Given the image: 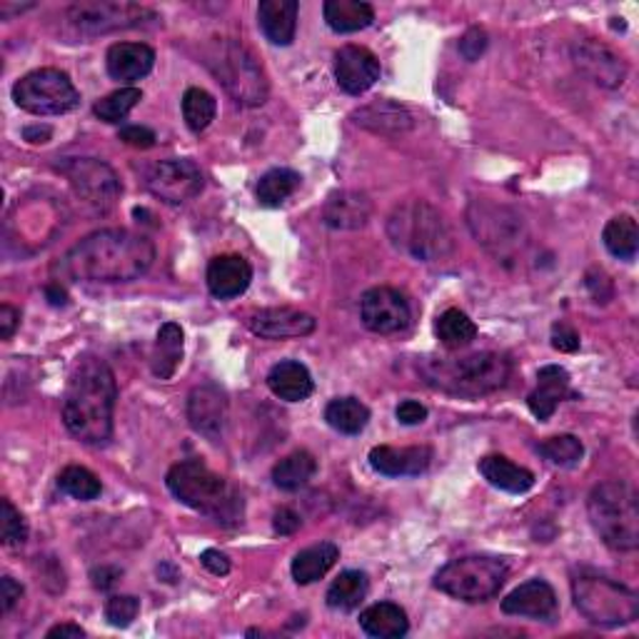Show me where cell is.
<instances>
[{
	"mask_svg": "<svg viewBox=\"0 0 639 639\" xmlns=\"http://www.w3.org/2000/svg\"><path fill=\"white\" fill-rule=\"evenodd\" d=\"M585 285L587 290L592 292L594 302H610L612 296H615V285H612L610 275L602 271H590L585 275Z\"/></svg>",
	"mask_w": 639,
	"mask_h": 639,
	"instance_id": "bcb514c9",
	"label": "cell"
},
{
	"mask_svg": "<svg viewBox=\"0 0 639 639\" xmlns=\"http://www.w3.org/2000/svg\"><path fill=\"white\" fill-rule=\"evenodd\" d=\"M317 473V462L308 450H298L292 455L283 458L273 467V483L285 492H296L300 487H305L310 479Z\"/></svg>",
	"mask_w": 639,
	"mask_h": 639,
	"instance_id": "836d02e7",
	"label": "cell"
},
{
	"mask_svg": "<svg viewBox=\"0 0 639 639\" xmlns=\"http://www.w3.org/2000/svg\"><path fill=\"white\" fill-rule=\"evenodd\" d=\"M200 562H203V567L208 572H213V575H217V577L228 575L230 572V560L225 557L221 550H205L203 554H200Z\"/></svg>",
	"mask_w": 639,
	"mask_h": 639,
	"instance_id": "f5cc1de1",
	"label": "cell"
},
{
	"mask_svg": "<svg viewBox=\"0 0 639 639\" xmlns=\"http://www.w3.org/2000/svg\"><path fill=\"white\" fill-rule=\"evenodd\" d=\"M569 394V373L560 365H548L537 373V388L529 392L527 405L537 419H550L562 400Z\"/></svg>",
	"mask_w": 639,
	"mask_h": 639,
	"instance_id": "484cf974",
	"label": "cell"
},
{
	"mask_svg": "<svg viewBox=\"0 0 639 639\" xmlns=\"http://www.w3.org/2000/svg\"><path fill=\"white\" fill-rule=\"evenodd\" d=\"M148 190L167 205H185L203 190V173L188 158H173L158 163L148 173Z\"/></svg>",
	"mask_w": 639,
	"mask_h": 639,
	"instance_id": "5bb4252c",
	"label": "cell"
},
{
	"mask_svg": "<svg viewBox=\"0 0 639 639\" xmlns=\"http://www.w3.org/2000/svg\"><path fill=\"white\" fill-rule=\"evenodd\" d=\"M46 298H48L50 305H55V308L68 305V296H65V290L61 288V283L46 285Z\"/></svg>",
	"mask_w": 639,
	"mask_h": 639,
	"instance_id": "91938a15",
	"label": "cell"
},
{
	"mask_svg": "<svg viewBox=\"0 0 639 639\" xmlns=\"http://www.w3.org/2000/svg\"><path fill=\"white\" fill-rule=\"evenodd\" d=\"M433 462V450L419 444V448H390L380 444L369 452V465L375 473L385 477H415L423 475Z\"/></svg>",
	"mask_w": 639,
	"mask_h": 639,
	"instance_id": "603a6c76",
	"label": "cell"
},
{
	"mask_svg": "<svg viewBox=\"0 0 639 639\" xmlns=\"http://www.w3.org/2000/svg\"><path fill=\"white\" fill-rule=\"evenodd\" d=\"M335 80L348 96H363L380 80V61L363 46H344L335 55Z\"/></svg>",
	"mask_w": 639,
	"mask_h": 639,
	"instance_id": "e0dca14e",
	"label": "cell"
},
{
	"mask_svg": "<svg viewBox=\"0 0 639 639\" xmlns=\"http://www.w3.org/2000/svg\"><path fill=\"white\" fill-rule=\"evenodd\" d=\"M575 607L587 622L600 627H622L639 617V594L602 575H577L572 579Z\"/></svg>",
	"mask_w": 639,
	"mask_h": 639,
	"instance_id": "ba28073f",
	"label": "cell"
},
{
	"mask_svg": "<svg viewBox=\"0 0 639 639\" xmlns=\"http://www.w3.org/2000/svg\"><path fill=\"white\" fill-rule=\"evenodd\" d=\"M352 121H355L360 128L375 133V136L388 138L402 136V133L412 130V125H415L408 108L394 103V100H373V103L358 108V111L352 113Z\"/></svg>",
	"mask_w": 639,
	"mask_h": 639,
	"instance_id": "44dd1931",
	"label": "cell"
},
{
	"mask_svg": "<svg viewBox=\"0 0 639 639\" xmlns=\"http://www.w3.org/2000/svg\"><path fill=\"white\" fill-rule=\"evenodd\" d=\"M602 242L610 250V255L619 260H635L639 248V228L632 215H617L604 225Z\"/></svg>",
	"mask_w": 639,
	"mask_h": 639,
	"instance_id": "d590c367",
	"label": "cell"
},
{
	"mask_svg": "<svg viewBox=\"0 0 639 639\" xmlns=\"http://www.w3.org/2000/svg\"><path fill=\"white\" fill-rule=\"evenodd\" d=\"M360 317L369 333L394 335L408 330L412 313L400 290L373 288L360 300Z\"/></svg>",
	"mask_w": 639,
	"mask_h": 639,
	"instance_id": "9a60e30c",
	"label": "cell"
},
{
	"mask_svg": "<svg viewBox=\"0 0 639 639\" xmlns=\"http://www.w3.org/2000/svg\"><path fill=\"white\" fill-rule=\"evenodd\" d=\"M367 590H369V579L365 572L348 569L342 572V575L330 585V590H327V604L340 612L358 610L367 597Z\"/></svg>",
	"mask_w": 639,
	"mask_h": 639,
	"instance_id": "e575fe53",
	"label": "cell"
},
{
	"mask_svg": "<svg viewBox=\"0 0 639 639\" xmlns=\"http://www.w3.org/2000/svg\"><path fill=\"white\" fill-rule=\"evenodd\" d=\"M190 427L200 435L215 440L228 423V398L217 385H200L188 398Z\"/></svg>",
	"mask_w": 639,
	"mask_h": 639,
	"instance_id": "d6986e66",
	"label": "cell"
},
{
	"mask_svg": "<svg viewBox=\"0 0 639 639\" xmlns=\"http://www.w3.org/2000/svg\"><path fill=\"white\" fill-rule=\"evenodd\" d=\"M46 637H48V639H55V637H73V639H80V637H86V629L78 627V625H71V622H68V625H58V627H53Z\"/></svg>",
	"mask_w": 639,
	"mask_h": 639,
	"instance_id": "6f0895ef",
	"label": "cell"
},
{
	"mask_svg": "<svg viewBox=\"0 0 639 639\" xmlns=\"http://www.w3.org/2000/svg\"><path fill=\"white\" fill-rule=\"evenodd\" d=\"M248 325L263 340H292L313 335L317 320L296 308H265L252 313Z\"/></svg>",
	"mask_w": 639,
	"mask_h": 639,
	"instance_id": "ac0fdd59",
	"label": "cell"
},
{
	"mask_svg": "<svg viewBox=\"0 0 639 639\" xmlns=\"http://www.w3.org/2000/svg\"><path fill=\"white\" fill-rule=\"evenodd\" d=\"M360 627H363L365 635L375 639H398L408 635L410 622L400 604L377 602L365 612H360Z\"/></svg>",
	"mask_w": 639,
	"mask_h": 639,
	"instance_id": "f1b7e54d",
	"label": "cell"
},
{
	"mask_svg": "<svg viewBox=\"0 0 639 639\" xmlns=\"http://www.w3.org/2000/svg\"><path fill=\"white\" fill-rule=\"evenodd\" d=\"M21 325V310L13 305H0V338L11 340L13 333L18 330Z\"/></svg>",
	"mask_w": 639,
	"mask_h": 639,
	"instance_id": "db71d44e",
	"label": "cell"
},
{
	"mask_svg": "<svg viewBox=\"0 0 639 639\" xmlns=\"http://www.w3.org/2000/svg\"><path fill=\"white\" fill-rule=\"evenodd\" d=\"M73 28L86 36H103L113 30H128L158 21V13L138 3H113V0H83L65 11Z\"/></svg>",
	"mask_w": 639,
	"mask_h": 639,
	"instance_id": "7c38bea8",
	"label": "cell"
},
{
	"mask_svg": "<svg viewBox=\"0 0 639 639\" xmlns=\"http://www.w3.org/2000/svg\"><path fill=\"white\" fill-rule=\"evenodd\" d=\"M58 487L68 494L73 500H80V502H90V500H98L100 492H103V485H100V479L90 473L88 467H80V465H68L63 469L61 475H58Z\"/></svg>",
	"mask_w": 639,
	"mask_h": 639,
	"instance_id": "60d3db41",
	"label": "cell"
},
{
	"mask_svg": "<svg viewBox=\"0 0 639 639\" xmlns=\"http://www.w3.org/2000/svg\"><path fill=\"white\" fill-rule=\"evenodd\" d=\"M298 0H263L258 5V21L265 38L275 46H290L298 30Z\"/></svg>",
	"mask_w": 639,
	"mask_h": 639,
	"instance_id": "4316f807",
	"label": "cell"
},
{
	"mask_svg": "<svg viewBox=\"0 0 639 639\" xmlns=\"http://www.w3.org/2000/svg\"><path fill=\"white\" fill-rule=\"evenodd\" d=\"M140 98L142 92L138 88H121L111 92V96H105L103 100H98V103L92 105V113L105 123H121L128 117L133 108L140 103Z\"/></svg>",
	"mask_w": 639,
	"mask_h": 639,
	"instance_id": "b9f144b4",
	"label": "cell"
},
{
	"mask_svg": "<svg viewBox=\"0 0 639 639\" xmlns=\"http://www.w3.org/2000/svg\"><path fill=\"white\" fill-rule=\"evenodd\" d=\"M208 288L215 298L230 300L250 288L252 267L240 255H217L208 265Z\"/></svg>",
	"mask_w": 639,
	"mask_h": 639,
	"instance_id": "cb8c5ba5",
	"label": "cell"
},
{
	"mask_svg": "<svg viewBox=\"0 0 639 639\" xmlns=\"http://www.w3.org/2000/svg\"><path fill=\"white\" fill-rule=\"evenodd\" d=\"M392 246L419 263H440L455 252V235L440 210L425 200H410L392 210L388 221Z\"/></svg>",
	"mask_w": 639,
	"mask_h": 639,
	"instance_id": "5b68a950",
	"label": "cell"
},
{
	"mask_svg": "<svg viewBox=\"0 0 639 639\" xmlns=\"http://www.w3.org/2000/svg\"><path fill=\"white\" fill-rule=\"evenodd\" d=\"M325 21L335 33H358L373 25L375 11L363 0H327L325 3Z\"/></svg>",
	"mask_w": 639,
	"mask_h": 639,
	"instance_id": "1f68e13d",
	"label": "cell"
},
{
	"mask_svg": "<svg viewBox=\"0 0 639 639\" xmlns=\"http://www.w3.org/2000/svg\"><path fill=\"white\" fill-rule=\"evenodd\" d=\"M587 512L594 532L607 548L632 552L639 548V508L637 492L627 483L610 479L597 485L587 498Z\"/></svg>",
	"mask_w": 639,
	"mask_h": 639,
	"instance_id": "52a82bcc",
	"label": "cell"
},
{
	"mask_svg": "<svg viewBox=\"0 0 639 639\" xmlns=\"http://www.w3.org/2000/svg\"><path fill=\"white\" fill-rule=\"evenodd\" d=\"M267 388L273 390L275 398L288 402H302L313 394L315 383L310 369L298 363V360H283V363H277L271 373H267Z\"/></svg>",
	"mask_w": 639,
	"mask_h": 639,
	"instance_id": "83f0119b",
	"label": "cell"
},
{
	"mask_svg": "<svg viewBox=\"0 0 639 639\" xmlns=\"http://www.w3.org/2000/svg\"><path fill=\"white\" fill-rule=\"evenodd\" d=\"M502 612L529 619H552L557 615V594L544 579H529L504 597Z\"/></svg>",
	"mask_w": 639,
	"mask_h": 639,
	"instance_id": "ffe728a7",
	"label": "cell"
},
{
	"mask_svg": "<svg viewBox=\"0 0 639 639\" xmlns=\"http://www.w3.org/2000/svg\"><path fill=\"white\" fill-rule=\"evenodd\" d=\"M117 383L105 360L86 355L75 365L63 400V423L75 440L105 444L113 435Z\"/></svg>",
	"mask_w": 639,
	"mask_h": 639,
	"instance_id": "7a4b0ae2",
	"label": "cell"
},
{
	"mask_svg": "<svg viewBox=\"0 0 639 639\" xmlns=\"http://www.w3.org/2000/svg\"><path fill=\"white\" fill-rule=\"evenodd\" d=\"M540 455L557 467H575L582 460L585 448L575 435H557L540 444Z\"/></svg>",
	"mask_w": 639,
	"mask_h": 639,
	"instance_id": "7bdbcfd3",
	"label": "cell"
},
{
	"mask_svg": "<svg viewBox=\"0 0 639 639\" xmlns=\"http://www.w3.org/2000/svg\"><path fill=\"white\" fill-rule=\"evenodd\" d=\"M325 419L342 435H360L369 423V410L358 398H338L325 408Z\"/></svg>",
	"mask_w": 639,
	"mask_h": 639,
	"instance_id": "8d00e7d4",
	"label": "cell"
},
{
	"mask_svg": "<svg viewBox=\"0 0 639 639\" xmlns=\"http://www.w3.org/2000/svg\"><path fill=\"white\" fill-rule=\"evenodd\" d=\"M300 525H302V519H300V515H298L296 510L280 508V510L275 512V519H273L275 532H280V535H296L298 529H300Z\"/></svg>",
	"mask_w": 639,
	"mask_h": 639,
	"instance_id": "816d5d0a",
	"label": "cell"
},
{
	"mask_svg": "<svg viewBox=\"0 0 639 639\" xmlns=\"http://www.w3.org/2000/svg\"><path fill=\"white\" fill-rule=\"evenodd\" d=\"M50 136H53V130L48 128V125H30V128L23 130V138L30 140V142H48Z\"/></svg>",
	"mask_w": 639,
	"mask_h": 639,
	"instance_id": "680465c9",
	"label": "cell"
},
{
	"mask_svg": "<svg viewBox=\"0 0 639 639\" xmlns=\"http://www.w3.org/2000/svg\"><path fill=\"white\" fill-rule=\"evenodd\" d=\"M183 327L178 323H165L158 330L155 352H153V373L160 380H171L175 369L183 363Z\"/></svg>",
	"mask_w": 639,
	"mask_h": 639,
	"instance_id": "d6a6232c",
	"label": "cell"
},
{
	"mask_svg": "<svg viewBox=\"0 0 639 639\" xmlns=\"http://www.w3.org/2000/svg\"><path fill=\"white\" fill-rule=\"evenodd\" d=\"M435 333L448 350H462L477 338V325L462 310L450 308L437 317Z\"/></svg>",
	"mask_w": 639,
	"mask_h": 639,
	"instance_id": "74e56055",
	"label": "cell"
},
{
	"mask_svg": "<svg viewBox=\"0 0 639 639\" xmlns=\"http://www.w3.org/2000/svg\"><path fill=\"white\" fill-rule=\"evenodd\" d=\"M15 105L33 115H63L80 103L73 80L58 68L33 71L13 86Z\"/></svg>",
	"mask_w": 639,
	"mask_h": 639,
	"instance_id": "30bf717a",
	"label": "cell"
},
{
	"mask_svg": "<svg viewBox=\"0 0 639 639\" xmlns=\"http://www.w3.org/2000/svg\"><path fill=\"white\" fill-rule=\"evenodd\" d=\"M552 348L560 352H577L579 350V333L567 323H557L552 327Z\"/></svg>",
	"mask_w": 639,
	"mask_h": 639,
	"instance_id": "681fc988",
	"label": "cell"
},
{
	"mask_svg": "<svg viewBox=\"0 0 639 639\" xmlns=\"http://www.w3.org/2000/svg\"><path fill=\"white\" fill-rule=\"evenodd\" d=\"M217 103L203 88H188L183 96V117L192 133H203L215 121Z\"/></svg>",
	"mask_w": 639,
	"mask_h": 639,
	"instance_id": "ab89813d",
	"label": "cell"
},
{
	"mask_svg": "<svg viewBox=\"0 0 639 639\" xmlns=\"http://www.w3.org/2000/svg\"><path fill=\"white\" fill-rule=\"evenodd\" d=\"M479 473L492 487H500V490L512 494H525L535 485V475L529 469L515 465L502 455H487L479 460Z\"/></svg>",
	"mask_w": 639,
	"mask_h": 639,
	"instance_id": "f546056e",
	"label": "cell"
},
{
	"mask_svg": "<svg viewBox=\"0 0 639 639\" xmlns=\"http://www.w3.org/2000/svg\"><path fill=\"white\" fill-rule=\"evenodd\" d=\"M300 175L290 167H275V171L265 173L258 183V200L267 208H277L288 200L292 192L300 188Z\"/></svg>",
	"mask_w": 639,
	"mask_h": 639,
	"instance_id": "f35d334b",
	"label": "cell"
},
{
	"mask_svg": "<svg viewBox=\"0 0 639 639\" xmlns=\"http://www.w3.org/2000/svg\"><path fill=\"white\" fill-rule=\"evenodd\" d=\"M467 221L475 238H479V242H485L498 255H508V252L517 250L519 242H523V221L508 208L473 203Z\"/></svg>",
	"mask_w": 639,
	"mask_h": 639,
	"instance_id": "4fadbf2b",
	"label": "cell"
},
{
	"mask_svg": "<svg viewBox=\"0 0 639 639\" xmlns=\"http://www.w3.org/2000/svg\"><path fill=\"white\" fill-rule=\"evenodd\" d=\"M0 597H3V612L8 615V612H11L15 604L21 602V597H23V585L21 582H15L13 577H3V582H0Z\"/></svg>",
	"mask_w": 639,
	"mask_h": 639,
	"instance_id": "11a10c76",
	"label": "cell"
},
{
	"mask_svg": "<svg viewBox=\"0 0 639 639\" xmlns=\"http://www.w3.org/2000/svg\"><path fill=\"white\" fill-rule=\"evenodd\" d=\"M208 71L238 105L258 108L267 100L271 83L263 71V63L248 46L235 38H215L203 50Z\"/></svg>",
	"mask_w": 639,
	"mask_h": 639,
	"instance_id": "8992f818",
	"label": "cell"
},
{
	"mask_svg": "<svg viewBox=\"0 0 639 639\" xmlns=\"http://www.w3.org/2000/svg\"><path fill=\"white\" fill-rule=\"evenodd\" d=\"M417 369L435 390L460 398H479L508 385L512 363L500 352H473L465 358H425Z\"/></svg>",
	"mask_w": 639,
	"mask_h": 639,
	"instance_id": "277c9868",
	"label": "cell"
},
{
	"mask_svg": "<svg viewBox=\"0 0 639 639\" xmlns=\"http://www.w3.org/2000/svg\"><path fill=\"white\" fill-rule=\"evenodd\" d=\"M510 575L508 562L487 554L452 560L435 575V587L462 602H487L502 590Z\"/></svg>",
	"mask_w": 639,
	"mask_h": 639,
	"instance_id": "9c48e42d",
	"label": "cell"
},
{
	"mask_svg": "<svg viewBox=\"0 0 639 639\" xmlns=\"http://www.w3.org/2000/svg\"><path fill=\"white\" fill-rule=\"evenodd\" d=\"M58 171L68 178L73 192L83 200V205L98 215L111 213L123 192V185L117 180L115 171L103 160L68 158L65 163L58 165Z\"/></svg>",
	"mask_w": 639,
	"mask_h": 639,
	"instance_id": "8fae6325",
	"label": "cell"
},
{
	"mask_svg": "<svg viewBox=\"0 0 639 639\" xmlns=\"http://www.w3.org/2000/svg\"><path fill=\"white\" fill-rule=\"evenodd\" d=\"M340 557V550L335 542H320L313 548H305L292 560V579L298 585H313L320 577H325Z\"/></svg>",
	"mask_w": 639,
	"mask_h": 639,
	"instance_id": "4dcf8cb0",
	"label": "cell"
},
{
	"mask_svg": "<svg viewBox=\"0 0 639 639\" xmlns=\"http://www.w3.org/2000/svg\"><path fill=\"white\" fill-rule=\"evenodd\" d=\"M140 612V600L133 594H115L105 604V619L113 627H128Z\"/></svg>",
	"mask_w": 639,
	"mask_h": 639,
	"instance_id": "ee69618b",
	"label": "cell"
},
{
	"mask_svg": "<svg viewBox=\"0 0 639 639\" xmlns=\"http://www.w3.org/2000/svg\"><path fill=\"white\" fill-rule=\"evenodd\" d=\"M108 75L121 83H136L153 71L155 50L146 43H115L105 55Z\"/></svg>",
	"mask_w": 639,
	"mask_h": 639,
	"instance_id": "d4e9b609",
	"label": "cell"
},
{
	"mask_svg": "<svg viewBox=\"0 0 639 639\" xmlns=\"http://www.w3.org/2000/svg\"><path fill=\"white\" fill-rule=\"evenodd\" d=\"M155 263V246L146 235L111 228L73 246L61 260V273L75 283H130Z\"/></svg>",
	"mask_w": 639,
	"mask_h": 639,
	"instance_id": "6da1fadb",
	"label": "cell"
},
{
	"mask_svg": "<svg viewBox=\"0 0 639 639\" xmlns=\"http://www.w3.org/2000/svg\"><path fill=\"white\" fill-rule=\"evenodd\" d=\"M572 61H575L577 71L590 78L594 86L602 88H619L627 78V65L610 46L600 43V40H579L572 46Z\"/></svg>",
	"mask_w": 639,
	"mask_h": 639,
	"instance_id": "2e32d148",
	"label": "cell"
},
{
	"mask_svg": "<svg viewBox=\"0 0 639 639\" xmlns=\"http://www.w3.org/2000/svg\"><path fill=\"white\" fill-rule=\"evenodd\" d=\"M487 50V33L483 28H469L460 40V53L467 58V61H477Z\"/></svg>",
	"mask_w": 639,
	"mask_h": 639,
	"instance_id": "c3c4849f",
	"label": "cell"
},
{
	"mask_svg": "<svg viewBox=\"0 0 639 639\" xmlns=\"http://www.w3.org/2000/svg\"><path fill=\"white\" fill-rule=\"evenodd\" d=\"M369 215H373V203L365 192L358 190H338L325 200L323 223L333 230H360L365 228Z\"/></svg>",
	"mask_w": 639,
	"mask_h": 639,
	"instance_id": "7402d4cb",
	"label": "cell"
},
{
	"mask_svg": "<svg viewBox=\"0 0 639 639\" xmlns=\"http://www.w3.org/2000/svg\"><path fill=\"white\" fill-rule=\"evenodd\" d=\"M92 577V585L98 587V590H111V587L121 579V569L117 567H98L90 572Z\"/></svg>",
	"mask_w": 639,
	"mask_h": 639,
	"instance_id": "9f6ffc18",
	"label": "cell"
},
{
	"mask_svg": "<svg viewBox=\"0 0 639 639\" xmlns=\"http://www.w3.org/2000/svg\"><path fill=\"white\" fill-rule=\"evenodd\" d=\"M167 490L190 510L223 527H238L246 517V500L230 479L217 475L200 460H183L167 469Z\"/></svg>",
	"mask_w": 639,
	"mask_h": 639,
	"instance_id": "3957f363",
	"label": "cell"
},
{
	"mask_svg": "<svg viewBox=\"0 0 639 639\" xmlns=\"http://www.w3.org/2000/svg\"><path fill=\"white\" fill-rule=\"evenodd\" d=\"M117 138H121L125 146L140 150L155 146V133L146 128V125H125V128L117 133Z\"/></svg>",
	"mask_w": 639,
	"mask_h": 639,
	"instance_id": "7dc6e473",
	"label": "cell"
},
{
	"mask_svg": "<svg viewBox=\"0 0 639 639\" xmlns=\"http://www.w3.org/2000/svg\"><path fill=\"white\" fill-rule=\"evenodd\" d=\"M394 415H398L402 425L415 427V425H423L427 419V408L419 405V402H415V400H405V402H400L398 410H394Z\"/></svg>",
	"mask_w": 639,
	"mask_h": 639,
	"instance_id": "f907efd6",
	"label": "cell"
},
{
	"mask_svg": "<svg viewBox=\"0 0 639 639\" xmlns=\"http://www.w3.org/2000/svg\"><path fill=\"white\" fill-rule=\"evenodd\" d=\"M28 540V523L13 508L11 500H3V544L5 548H21Z\"/></svg>",
	"mask_w": 639,
	"mask_h": 639,
	"instance_id": "f6af8a7d",
	"label": "cell"
}]
</instances>
